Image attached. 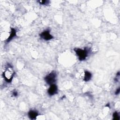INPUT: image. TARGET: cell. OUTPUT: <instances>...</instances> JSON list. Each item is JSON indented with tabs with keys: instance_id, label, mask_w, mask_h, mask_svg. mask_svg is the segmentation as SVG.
Listing matches in <instances>:
<instances>
[{
	"instance_id": "1",
	"label": "cell",
	"mask_w": 120,
	"mask_h": 120,
	"mask_svg": "<svg viewBox=\"0 0 120 120\" xmlns=\"http://www.w3.org/2000/svg\"><path fill=\"white\" fill-rule=\"evenodd\" d=\"M7 66L5 71L3 73V76L7 82L10 83L12 82L15 73L13 69V68L10 64H8Z\"/></svg>"
},
{
	"instance_id": "2",
	"label": "cell",
	"mask_w": 120,
	"mask_h": 120,
	"mask_svg": "<svg viewBox=\"0 0 120 120\" xmlns=\"http://www.w3.org/2000/svg\"><path fill=\"white\" fill-rule=\"evenodd\" d=\"M74 51L78 57V59L80 61L85 60L88 55V51L85 48L82 49L80 48H74Z\"/></svg>"
},
{
	"instance_id": "3",
	"label": "cell",
	"mask_w": 120,
	"mask_h": 120,
	"mask_svg": "<svg viewBox=\"0 0 120 120\" xmlns=\"http://www.w3.org/2000/svg\"><path fill=\"white\" fill-rule=\"evenodd\" d=\"M57 75L55 71H52L45 77V81L49 85L54 84L56 81Z\"/></svg>"
},
{
	"instance_id": "4",
	"label": "cell",
	"mask_w": 120,
	"mask_h": 120,
	"mask_svg": "<svg viewBox=\"0 0 120 120\" xmlns=\"http://www.w3.org/2000/svg\"><path fill=\"white\" fill-rule=\"evenodd\" d=\"M40 38L45 40L48 41L53 38V36L50 33V31L48 30H46L42 32H41L39 35Z\"/></svg>"
},
{
	"instance_id": "5",
	"label": "cell",
	"mask_w": 120,
	"mask_h": 120,
	"mask_svg": "<svg viewBox=\"0 0 120 120\" xmlns=\"http://www.w3.org/2000/svg\"><path fill=\"white\" fill-rule=\"evenodd\" d=\"M47 92L48 95L50 96L57 94L58 92V88L57 85L55 84L50 85V86L47 90Z\"/></svg>"
},
{
	"instance_id": "6",
	"label": "cell",
	"mask_w": 120,
	"mask_h": 120,
	"mask_svg": "<svg viewBox=\"0 0 120 120\" xmlns=\"http://www.w3.org/2000/svg\"><path fill=\"white\" fill-rule=\"evenodd\" d=\"M16 36V30L14 28H11V32H10V35H9V37L6 40V43L9 42Z\"/></svg>"
},
{
	"instance_id": "7",
	"label": "cell",
	"mask_w": 120,
	"mask_h": 120,
	"mask_svg": "<svg viewBox=\"0 0 120 120\" xmlns=\"http://www.w3.org/2000/svg\"><path fill=\"white\" fill-rule=\"evenodd\" d=\"M28 116L31 120L36 119L37 117L38 116V112L35 110H30L28 112Z\"/></svg>"
},
{
	"instance_id": "8",
	"label": "cell",
	"mask_w": 120,
	"mask_h": 120,
	"mask_svg": "<svg viewBox=\"0 0 120 120\" xmlns=\"http://www.w3.org/2000/svg\"><path fill=\"white\" fill-rule=\"evenodd\" d=\"M92 77V75L90 72L85 71L84 72V81L85 82H88L89 81Z\"/></svg>"
},
{
	"instance_id": "9",
	"label": "cell",
	"mask_w": 120,
	"mask_h": 120,
	"mask_svg": "<svg viewBox=\"0 0 120 120\" xmlns=\"http://www.w3.org/2000/svg\"><path fill=\"white\" fill-rule=\"evenodd\" d=\"M113 119L114 120H120V116L119 115L118 113L117 112H115L113 113Z\"/></svg>"
},
{
	"instance_id": "10",
	"label": "cell",
	"mask_w": 120,
	"mask_h": 120,
	"mask_svg": "<svg viewBox=\"0 0 120 120\" xmlns=\"http://www.w3.org/2000/svg\"><path fill=\"white\" fill-rule=\"evenodd\" d=\"M38 2L39 3V4L41 5H47L49 3L50 1L46 0H38Z\"/></svg>"
},
{
	"instance_id": "11",
	"label": "cell",
	"mask_w": 120,
	"mask_h": 120,
	"mask_svg": "<svg viewBox=\"0 0 120 120\" xmlns=\"http://www.w3.org/2000/svg\"><path fill=\"white\" fill-rule=\"evenodd\" d=\"M12 95H13V96H14V97H17V95H18V93H17V92L16 91V90H14L13 91V92H12Z\"/></svg>"
},
{
	"instance_id": "12",
	"label": "cell",
	"mask_w": 120,
	"mask_h": 120,
	"mask_svg": "<svg viewBox=\"0 0 120 120\" xmlns=\"http://www.w3.org/2000/svg\"><path fill=\"white\" fill-rule=\"evenodd\" d=\"M120 87H119V88L116 90L115 91V95H118V94L120 93Z\"/></svg>"
}]
</instances>
